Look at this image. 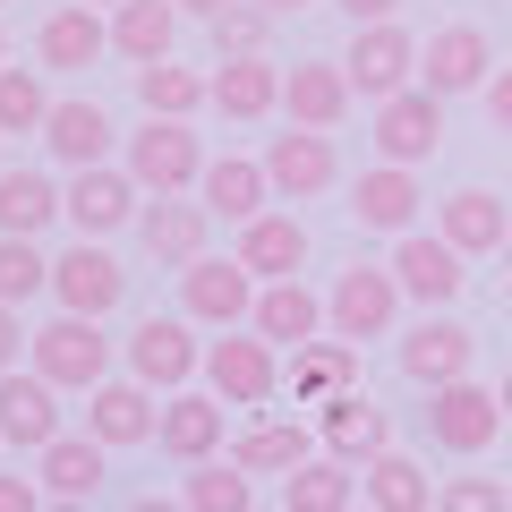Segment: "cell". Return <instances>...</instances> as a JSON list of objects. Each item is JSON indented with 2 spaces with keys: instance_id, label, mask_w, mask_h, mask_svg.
<instances>
[{
  "instance_id": "d6a6232c",
  "label": "cell",
  "mask_w": 512,
  "mask_h": 512,
  "mask_svg": "<svg viewBox=\"0 0 512 512\" xmlns=\"http://www.w3.org/2000/svg\"><path fill=\"white\" fill-rule=\"evenodd\" d=\"M35 478H43V495H77V504H94V487L111 478V444L60 436V444H43V453H35Z\"/></svg>"
},
{
  "instance_id": "7bdbcfd3",
  "label": "cell",
  "mask_w": 512,
  "mask_h": 512,
  "mask_svg": "<svg viewBox=\"0 0 512 512\" xmlns=\"http://www.w3.org/2000/svg\"><path fill=\"white\" fill-rule=\"evenodd\" d=\"M52 495H43V478H18V470H0V512H43Z\"/></svg>"
},
{
  "instance_id": "8992f818",
  "label": "cell",
  "mask_w": 512,
  "mask_h": 512,
  "mask_svg": "<svg viewBox=\"0 0 512 512\" xmlns=\"http://www.w3.org/2000/svg\"><path fill=\"white\" fill-rule=\"evenodd\" d=\"M120 359H128V376L154 384V393H188V384L205 376V342H197L188 316H146V325L120 342Z\"/></svg>"
},
{
  "instance_id": "f35d334b",
  "label": "cell",
  "mask_w": 512,
  "mask_h": 512,
  "mask_svg": "<svg viewBox=\"0 0 512 512\" xmlns=\"http://www.w3.org/2000/svg\"><path fill=\"white\" fill-rule=\"evenodd\" d=\"M60 94L43 86V69H0V137H43Z\"/></svg>"
},
{
  "instance_id": "d4e9b609",
  "label": "cell",
  "mask_w": 512,
  "mask_h": 512,
  "mask_svg": "<svg viewBox=\"0 0 512 512\" xmlns=\"http://www.w3.org/2000/svg\"><path fill=\"white\" fill-rule=\"evenodd\" d=\"M248 325L265 333L274 350H308V342H325V333H333V325H325V299H316L308 282H265Z\"/></svg>"
},
{
  "instance_id": "2e32d148",
  "label": "cell",
  "mask_w": 512,
  "mask_h": 512,
  "mask_svg": "<svg viewBox=\"0 0 512 512\" xmlns=\"http://www.w3.org/2000/svg\"><path fill=\"white\" fill-rule=\"evenodd\" d=\"M69 427H60V384L35 376V367H9L0 376V444L9 453H43V444H60Z\"/></svg>"
},
{
  "instance_id": "1f68e13d",
  "label": "cell",
  "mask_w": 512,
  "mask_h": 512,
  "mask_svg": "<svg viewBox=\"0 0 512 512\" xmlns=\"http://www.w3.org/2000/svg\"><path fill=\"white\" fill-rule=\"evenodd\" d=\"M359 495H367V512H436V478H427V461H410L402 444L359 470Z\"/></svg>"
},
{
  "instance_id": "277c9868",
  "label": "cell",
  "mask_w": 512,
  "mask_h": 512,
  "mask_svg": "<svg viewBox=\"0 0 512 512\" xmlns=\"http://www.w3.org/2000/svg\"><path fill=\"white\" fill-rule=\"evenodd\" d=\"M402 282H393V265H350V274H333L325 291V325L333 342H384V333L402 325Z\"/></svg>"
},
{
  "instance_id": "f6af8a7d",
  "label": "cell",
  "mask_w": 512,
  "mask_h": 512,
  "mask_svg": "<svg viewBox=\"0 0 512 512\" xmlns=\"http://www.w3.org/2000/svg\"><path fill=\"white\" fill-rule=\"evenodd\" d=\"M350 26H384V18H402V0H333Z\"/></svg>"
},
{
  "instance_id": "603a6c76",
  "label": "cell",
  "mask_w": 512,
  "mask_h": 512,
  "mask_svg": "<svg viewBox=\"0 0 512 512\" xmlns=\"http://www.w3.org/2000/svg\"><path fill=\"white\" fill-rule=\"evenodd\" d=\"M205 231H214V214H205V197H154L146 214H137V239H146L154 265H197L205 256Z\"/></svg>"
},
{
  "instance_id": "6da1fadb",
  "label": "cell",
  "mask_w": 512,
  "mask_h": 512,
  "mask_svg": "<svg viewBox=\"0 0 512 512\" xmlns=\"http://www.w3.org/2000/svg\"><path fill=\"white\" fill-rule=\"evenodd\" d=\"M120 163L146 197H197L205 180V146L188 120H137V137H120Z\"/></svg>"
},
{
  "instance_id": "484cf974",
  "label": "cell",
  "mask_w": 512,
  "mask_h": 512,
  "mask_svg": "<svg viewBox=\"0 0 512 512\" xmlns=\"http://www.w3.org/2000/svg\"><path fill=\"white\" fill-rule=\"evenodd\" d=\"M180 0H120L111 9V52L128 60V69H154V60H171V43H180Z\"/></svg>"
},
{
  "instance_id": "ac0fdd59",
  "label": "cell",
  "mask_w": 512,
  "mask_h": 512,
  "mask_svg": "<svg viewBox=\"0 0 512 512\" xmlns=\"http://www.w3.org/2000/svg\"><path fill=\"white\" fill-rule=\"evenodd\" d=\"M154 427H163L154 384H137V376H103V384L86 393V436L111 444V453H128V444H154Z\"/></svg>"
},
{
  "instance_id": "bcb514c9",
  "label": "cell",
  "mask_w": 512,
  "mask_h": 512,
  "mask_svg": "<svg viewBox=\"0 0 512 512\" xmlns=\"http://www.w3.org/2000/svg\"><path fill=\"white\" fill-rule=\"evenodd\" d=\"M26 342H35V333L18 325V308H0V376H9V367H18V350H26Z\"/></svg>"
},
{
  "instance_id": "ba28073f",
  "label": "cell",
  "mask_w": 512,
  "mask_h": 512,
  "mask_svg": "<svg viewBox=\"0 0 512 512\" xmlns=\"http://www.w3.org/2000/svg\"><path fill=\"white\" fill-rule=\"evenodd\" d=\"M342 69H350V86H359L367 103H393L402 86H419V35H410L402 18H384V26H350Z\"/></svg>"
},
{
  "instance_id": "d590c367",
  "label": "cell",
  "mask_w": 512,
  "mask_h": 512,
  "mask_svg": "<svg viewBox=\"0 0 512 512\" xmlns=\"http://www.w3.org/2000/svg\"><path fill=\"white\" fill-rule=\"evenodd\" d=\"M137 103H146V120H197L214 103V77L180 69V60H154V69H137Z\"/></svg>"
},
{
  "instance_id": "3957f363",
  "label": "cell",
  "mask_w": 512,
  "mask_h": 512,
  "mask_svg": "<svg viewBox=\"0 0 512 512\" xmlns=\"http://www.w3.org/2000/svg\"><path fill=\"white\" fill-rule=\"evenodd\" d=\"M26 367L52 376L60 393H94V384L111 376V333H103V316H52V325H35Z\"/></svg>"
},
{
  "instance_id": "d6986e66",
  "label": "cell",
  "mask_w": 512,
  "mask_h": 512,
  "mask_svg": "<svg viewBox=\"0 0 512 512\" xmlns=\"http://www.w3.org/2000/svg\"><path fill=\"white\" fill-rule=\"evenodd\" d=\"M222 436H231V402L222 393H163V427H154V444H163L180 470H197V461H214L222 453Z\"/></svg>"
},
{
  "instance_id": "52a82bcc",
  "label": "cell",
  "mask_w": 512,
  "mask_h": 512,
  "mask_svg": "<svg viewBox=\"0 0 512 512\" xmlns=\"http://www.w3.org/2000/svg\"><path fill=\"white\" fill-rule=\"evenodd\" d=\"M256 291H265V282H256L239 256H197V265H180V316L188 325H214V333L248 325Z\"/></svg>"
},
{
  "instance_id": "7c38bea8",
  "label": "cell",
  "mask_w": 512,
  "mask_h": 512,
  "mask_svg": "<svg viewBox=\"0 0 512 512\" xmlns=\"http://www.w3.org/2000/svg\"><path fill=\"white\" fill-rule=\"evenodd\" d=\"M393 367H402L410 384H419V393H436V384H461L478 367V333L470 325H453V316H419V325L402 333V350H393Z\"/></svg>"
},
{
  "instance_id": "30bf717a",
  "label": "cell",
  "mask_w": 512,
  "mask_h": 512,
  "mask_svg": "<svg viewBox=\"0 0 512 512\" xmlns=\"http://www.w3.org/2000/svg\"><path fill=\"white\" fill-rule=\"evenodd\" d=\"M444 146V94L427 86H402L393 103H376V163H402V171H427Z\"/></svg>"
},
{
  "instance_id": "4fadbf2b",
  "label": "cell",
  "mask_w": 512,
  "mask_h": 512,
  "mask_svg": "<svg viewBox=\"0 0 512 512\" xmlns=\"http://www.w3.org/2000/svg\"><path fill=\"white\" fill-rule=\"evenodd\" d=\"M52 299L60 316H111L128 299V274H120V256L103 248V239H77V248L52 256Z\"/></svg>"
},
{
  "instance_id": "44dd1931",
  "label": "cell",
  "mask_w": 512,
  "mask_h": 512,
  "mask_svg": "<svg viewBox=\"0 0 512 512\" xmlns=\"http://www.w3.org/2000/svg\"><path fill=\"white\" fill-rule=\"evenodd\" d=\"M350 103H359V86H350L342 60H291V69H282V111H291V128H342Z\"/></svg>"
},
{
  "instance_id": "f907efd6",
  "label": "cell",
  "mask_w": 512,
  "mask_h": 512,
  "mask_svg": "<svg viewBox=\"0 0 512 512\" xmlns=\"http://www.w3.org/2000/svg\"><path fill=\"white\" fill-rule=\"evenodd\" d=\"M43 512H94V504H77V495H52V504H43Z\"/></svg>"
},
{
  "instance_id": "8d00e7d4",
  "label": "cell",
  "mask_w": 512,
  "mask_h": 512,
  "mask_svg": "<svg viewBox=\"0 0 512 512\" xmlns=\"http://www.w3.org/2000/svg\"><path fill=\"white\" fill-rule=\"evenodd\" d=\"M350 495H359V470L333 453L299 461L291 478H282V512H350Z\"/></svg>"
},
{
  "instance_id": "74e56055",
  "label": "cell",
  "mask_w": 512,
  "mask_h": 512,
  "mask_svg": "<svg viewBox=\"0 0 512 512\" xmlns=\"http://www.w3.org/2000/svg\"><path fill=\"white\" fill-rule=\"evenodd\" d=\"M180 504L188 512H256V478L239 470L231 453H214V461H197V470L180 478Z\"/></svg>"
},
{
  "instance_id": "f5cc1de1",
  "label": "cell",
  "mask_w": 512,
  "mask_h": 512,
  "mask_svg": "<svg viewBox=\"0 0 512 512\" xmlns=\"http://www.w3.org/2000/svg\"><path fill=\"white\" fill-rule=\"evenodd\" d=\"M504 282H512V239H504Z\"/></svg>"
},
{
  "instance_id": "c3c4849f",
  "label": "cell",
  "mask_w": 512,
  "mask_h": 512,
  "mask_svg": "<svg viewBox=\"0 0 512 512\" xmlns=\"http://www.w3.org/2000/svg\"><path fill=\"white\" fill-rule=\"evenodd\" d=\"M128 512H188V504H180V495H137Z\"/></svg>"
},
{
  "instance_id": "7402d4cb",
  "label": "cell",
  "mask_w": 512,
  "mask_h": 512,
  "mask_svg": "<svg viewBox=\"0 0 512 512\" xmlns=\"http://www.w3.org/2000/svg\"><path fill=\"white\" fill-rule=\"evenodd\" d=\"M316 444H325L333 461H350V470H367L376 453H393V419H384L367 393H333L325 419H316Z\"/></svg>"
},
{
  "instance_id": "f1b7e54d",
  "label": "cell",
  "mask_w": 512,
  "mask_h": 512,
  "mask_svg": "<svg viewBox=\"0 0 512 512\" xmlns=\"http://www.w3.org/2000/svg\"><path fill=\"white\" fill-rule=\"evenodd\" d=\"M436 231L453 239L461 256H504L512 214H504V197H495V188H453V197L436 205Z\"/></svg>"
},
{
  "instance_id": "7a4b0ae2",
  "label": "cell",
  "mask_w": 512,
  "mask_h": 512,
  "mask_svg": "<svg viewBox=\"0 0 512 512\" xmlns=\"http://www.w3.org/2000/svg\"><path fill=\"white\" fill-rule=\"evenodd\" d=\"M504 393L495 384H478V376H461V384H436L427 393V436H436V453H453V461H478V453H495V436H504Z\"/></svg>"
},
{
  "instance_id": "b9f144b4",
  "label": "cell",
  "mask_w": 512,
  "mask_h": 512,
  "mask_svg": "<svg viewBox=\"0 0 512 512\" xmlns=\"http://www.w3.org/2000/svg\"><path fill=\"white\" fill-rule=\"evenodd\" d=\"M436 512H512V478H444Z\"/></svg>"
},
{
  "instance_id": "836d02e7",
  "label": "cell",
  "mask_w": 512,
  "mask_h": 512,
  "mask_svg": "<svg viewBox=\"0 0 512 512\" xmlns=\"http://www.w3.org/2000/svg\"><path fill=\"white\" fill-rule=\"evenodd\" d=\"M333 393H359V342H308V350H291V402L325 410Z\"/></svg>"
},
{
  "instance_id": "60d3db41",
  "label": "cell",
  "mask_w": 512,
  "mask_h": 512,
  "mask_svg": "<svg viewBox=\"0 0 512 512\" xmlns=\"http://www.w3.org/2000/svg\"><path fill=\"white\" fill-rule=\"evenodd\" d=\"M43 291H52V256L35 239H0V308H26Z\"/></svg>"
},
{
  "instance_id": "5b68a950",
  "label": "cell",
  "mask_w": 512,
  "mask_h": 512,
  "mask_svg": "<svg viewBox=\"0 0 512 512\" xmlns=\"http://www.w3.org/2000/svg\"><path fill=\"white\" fill-rule=\"evenodd\" d=\"M205 384H214L231 410H256L282 393V350L265 342L256 325H231L222 342H205Z\"/></svg>"
},
{
  "instance_id": "11a10c76",
  "label": "cell",
  "mask_w": 512,
  "mask_h": 512,
  "mask_svg": "<svg viewBox=\"0 0 512 512\" xmlns=\"http://www.w3.org/2000/svg\"><path fill=\"white\" fill-rule=\"evenodd\" d=\"M0 69H9V35H0Z\"/></svg>"
},
{
  "instance_id": "ee69618b",
  "label": "cell",
  "mask_w": 512,
  "mask_h": 512,
  "mask_svg": "<svg viewBox=\"0 0 512 512\" xmlns=\"http://www.w3.org/2000/svg\"><path fill=\"white\" fill-rule=\"evenodd\" d=\"M478 103H487V120H495V128H504V137H512V69H495Z\"/></svg>"
},
{
  "instance_id": "681fc988",
  "label": "cell",
  "mask_w": 512,
  "mask_h": 512,
  "mask_svg": "<svg viewBox=\"0 0 512 512\" xmlns=\"http://www.w3.org/2000/svg\"><path fill=\"white\" fill-rule=\"evenodd\" d=\"M256 9H274V18H299V9H316V0H256Z\"/></svg>"
},
{
  "instance_id": "6f0895ef",
  "label": "cell",
  "mask_w": 512,
  "mask_h": 512,
  "mask_svg": "<svg viewBox=\"0 0 512 512\" xmlns=\"http://www.w3.org/2000/svg\"><path fill=\"white\" fill-rule=\"evenodd\" d=\"M0 453H9V444H0Z\"/></svg>"
},
{
  "instance_id": "9f6ffc18",
  "label": "cell",
  "mask_w": 512,
  "mask_h": 512,
  "mask_svg": "<svg viewBox=\"0 0 512 512\" xmlns=\"http://www.w3.org/2000/svg\"><path fill=\"white\" fill-rule=\"evenodd\" d=\"M0 146H9V137H0ZM0 171H9V163H0Z\"/></svg>"
},
{
  "instance_id": "5bb4252c",
  "label": "cell",
  "mask_w": 512,
  "mask_h": 512,
  "mask_svg": "<svg viewBox=\"0 0 512 512\" xmlns=\"http://www.w3.org/2000/svg\"><path fill=\"white\" fill-rule=\"evenodd\" d=\"M495 69H504V60H495V43L478 35V26H436V35L419 43V86L444 94V103H453V94H487Z\"/></svg>"
},
{
  "instance_id": "7dc6e473",
  "label": "cell",
  "mask_w": 512,
  "mask_h": 512,
  "mask_svg": "<svg viewBox=\"0 0 512 512\" xmlns=\"http://www.w3.org/2000/svg\"><path fill=\"white\" fill-rule=\"evenodd\" d=\"M180 9H188V18H205V26H214L222 9H239V0H180Z\"/></svg>"
},
{
  "instance_id": "ffe728a7",
  "label": "cell",
  "mask_w": 512,
  "mask_h": 512,
  "mask_svg": "<svg viewBox=\"0 0 512 512\" xmlns=\"http://www.w3.org/2000/svg\"><path fill=\"white\" fill-rule=\"evenodd\" d=\"M111 146H120V128H111V111L94 103V94H60V103H52V120H43V154H52L60 171L111 163Z\"/></svg>"
},
{
  "instance_id": "8fae6325",
  "label": "cell",
  "mask_w": 512,
  "mask_h": 512,
  "mask_svg": "<svg viewBox=\"0 0 512 512\" xmlns=\"http://www.w3.org/2000/svg\"><path fill=\"white\" fill-rule=\"evenodd\" d=\"M69 231L77 239H111V231H128V222L146 214V188L128 180V163H94V171H69Z\"/></svg>"
},
{
  "instance_id": "83f0119b",
  "label": "cell",
  "mask_w": 512,
  "mask_h": 512,
  "mask_svg": "<svg viewBox=\"0 0 512 512\" xmlns=\"http://www.w3.org/2000/svg\"><path fill=\"white\" fill-rule=\"evenodd\" d=\"M197 197H205V214L214 222H256L265 205H274V180H265V163H248V154H214L205 163V180H197Z\"/></svg>"
},
{
  "instance_id": "4dcf8cb0",
  "label": "cell",
  "mask_w": 512,
  "mask_h": 512,
  "mask_svg": "<svg viewBox=\"0 0 512 512\" xmlns=\"http://www.w3.org/2000/svg\"><path fill=\"white\" fill-rule=\"evenodd\" d=\"M214 111L222 120H265L282 111V60H214Z\"/></svg>"
},
{
  "instance_id": "9c48e42d",
  "label": "cell",
  "mask_w": 512,
  "mask_h": 512,
  "mask_svg": "<svg viewBox=\"0 0 512 512\" xmlns=\"http://www.w3.org/2000/svg\"><path fill=\"white\" fill-rule=\"evenodd\" d=\"M256 163H265V180H274V197H291V205L342 188V146H333V128H282Z\"/></svg>"
},
{
  "instance_id": "816d5d0a",
  "label": "cell",
  "mask_w": 512,
  "mask_h": 512,
  "mask_svg": "<svg viewBox=\"0 0 512 512\" xmlns=\"http://www.w3.org/2000/svg\"><path fill=\"white\" fill-rule=\"evenodd\" d=\"M495 393H504V419H512V367H504V376H495Z\"/></svg>"
},
{
  "instance_id": "9a60e30c",
  "label": "cell",
  "mask_w": 512,
  "mask_h": 512,
  "mask_svg": "<svg viewBox=\"0 0 512 512\" xmlns=\"http://www.w3.org/2000/svg\"><path fill=\"white\" fill-rule=\"evenodd\" d=\"M384 265H393V282H402V291L419 299V308H453V299H461V282H470V274H461L470 256H461L444 231H402Z\"/></svg>"
},
{
  "instance_id": "e0dca14e",
  "label": "cell",
  "mask_w": 512,
  "mask_h": 512,
  "mask_svg": "<svg viewBox=\"0 0 512 512\" xmlns=\"http://www.w3.org/2000/svg\"><path fill=\"white\" fill-rule=\"evenodd\" d=\"M419 205H427V188H419V171H402V163H367L359 180H350V222L376 231V239L419 231Z\"/></svg>"
},
{
  "instance_id": "db71d44e",
  "label": "cell",
  "mask_w": 512,
  "mask_h": 512,
  "mask_svg": "<svg viewBox=\"0 0 512 512\" xmlns=\"http://www.w3.org/2000/svg\"><path fill=\"white\" fill-rule=\"evenodd\" d=\"M86 9H120V0H86Z\"/></svg>"
},
{
  "instance_id": "cb8c5ba5",
  "label": "cell",
  "mask_w": 512,
  "mask_h": 512,
  "mask_svg": "<svg viewBox=\"0 0 512 512\" xmlns=\"http://www.w3.org/2000/svg\"><path fill=\"white\" fill-rule=\"evenodd\" d=\"M231 256L248 265L256 282H299V265H308V222L265 205L256 222H239V248H231Z\"/></svg>"
},
{
  "instance_id": "4316f807",
  "label": "cell",
  "mask_w": 512,
  "mask_h": 512,
  "mask_svg": "<svg viewBox=\"0 0 512 512\" xmlns=\"http://www.w3.org/2000/svg\"><path fill=\"white\" fill-rule=\"evenodd\" d=\"M103 52H111V18L86 9V0H69V9H52V18L35 26V60L43 69H94Z\"/></svg>"
},
{
  "instance_id": "f546056e",
  "label": "cell",
  "mask_w": 512,
  "mask_h": 512,
  "mask_svg": "<svg viewBox=\"0 0 512 512\" xmlns=\"http://www.w3.org/2000/svg\"><path fill=\"white\" fill-rule=\"evenodd\" d=\"M52 222H69L52 171H0V239H43Z\"/></svg>"
},
{
  "instance_id": "e575fe53",
  "label": "cell",
  "mask_w": 512,
  "mask_h": 512,
  "mask_svg": "<svg viewBox=\"0 0 512 512\" xmlns=\"http://www.w3.org/2000/svg\"><path fill=\"white\" fill-rule=\"evenodd\" d=\"M231 461H239L248 478H291L299 461H316V436H308L299 419H256L248 436L231 444Z\"/></svg>"
},
{
  "instance_id": "ab89813d",
  "label": "cell",
  "mask_w": 512,
  "mask_h": 512,
  "mask_svg": "<svg viewBox=\"0 0 512 512\" xmlns=\"http://www.w3.org/2000/svg\"><path fill=\"white\" fill-rule=\"evenodd\" d=\"M274 9H256V0H239V9H222L214 18V60H265L274 52Z\"/></svg>"
}]
</instances>
